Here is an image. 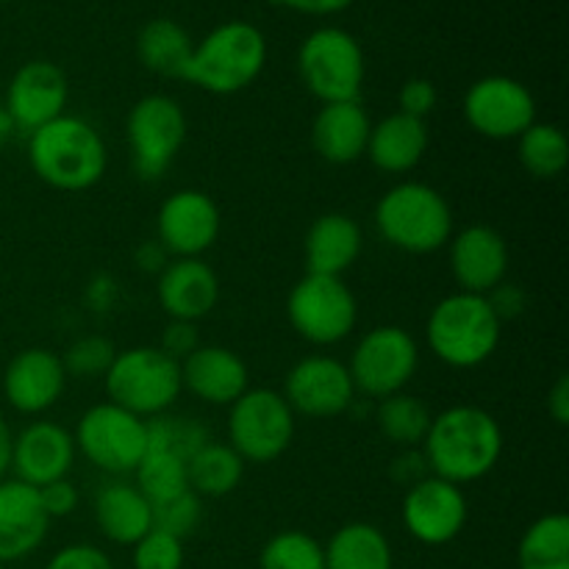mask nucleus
<instances>
[{"mask_svg":"<svg viewBox=\"0 0 569 569\" xmlns=\"http://www.w3.org/2000/svg\"><path fill=\"white\" fill-rule=\"evenodd\" d=\"M503 428L481 406H450L433 415L420 450L431 476L465 487L487 478L503 456Z\"/></svg>","mask_w":569,"mask_h":569,"instance_id":"nucleus-1","label":"nucleus"},{"mask_svg":"<svg viewBox=\"0 0 569 569\" xmlns=\"http://www.w3.org/2000/svg\"><path fill=\"white\" fill-rule=\"evenodd\" d=\"M28 164L39 181L59 192H87L103 181L109 150L92 122L61 114L28 133Z\"/></svg>","mask_w":569,"mask_h":569,"instance_id":"nucleus-2","label":"nucleus"},{"mask_svg":"<svg viewBox=\"0 0 569 569\" xmlns=\"http://www.w3.org/2000/svg\"><path fill=\"white\" fill-rule=\"evenodd\" d=\"M376 231L389 248L411 256H428L448 248L453 237V209L431 183L400 181L378 198Z\"/></svg>","mask_w":569,"mask_h":569,"instance_id":"nucleus-3","label":"nucleus"},{"mask_svg":"<svg viewBox=\"0 0 569 569\" xmlns=\"http://www.w3.org/2000/svg\"><path fill=\"white\" fill-rule=\"evenodd\" d=\"M503 320L495 315L487 295L453 292L439 300L426 320V342L442 365L476 370L500 348Z\"/></svg>","mask_w":569,"mask_h":569,"instance_id":"nucleus-4","label":"nucleus"},{"mask_svg":"<svg viewBox=\"0 0 569 569\" xmlns=\"http://www.w3.org/2000/svg\"><path fill=\"white\" fill-rule=\"evenodd\" d=\"M267 37L248 20H228L194 42L183 81L209 94H237L264 72Z\"/></svg>","mask_w":569,"mask_h":569,"instance_id":"nucleus-5","label":"nucleus"},{"mask_svg":"<svg viewBox=\"0 0 569 569\" xmlns=\"http://www.w3.org/2000/svg\"><path fill=\"white\" fill-rule=\"evenodd\" d=\"M103 383L111 403L142 420L167 415L183 392L181 365L153 345L117 350Z\"/></svg>","mask_w":569,"mask_h":569,"instance_id":"nucleus-6","label":"nucleus"},{"mask_svg":"<svg viewBox=\"0 0 569 569\" xmlns=\"http://www.w3.org/2000/svg\"><path fill=\"white\" fill-rule=\"evenodd\" d=\"M298 76L320 103L359 100L367 78L365 48L345 28H315L298 48Z\"/></svg>","mask_w":569,"mask_h":569,"instance_id":"nucleus-7","label":"nucleus"},{"mask_svg":"<svg viewBox=\"0 0 569 569\" xmlns=\"http://www.w3.org/2000/svg\"><path fill=\"white\" fill-rule=\"evenodd\" d=\"M298 417L278 389L250 387L228 406V439L244 465H270L281 459L295 439Z\"/></svg>","mask_w":569,"mask_h":569,"instance_id":"nucleus-8","label":"nucleus"},{"mask_svg":"<svg viewBox=\"0 0 569 569\" xmlns=\"http://www.w3.org/2000/svg\"><path fill=\"white\" fill-rule=\"evenodd\" d=\"M292 331L317 348L345 342L359 322V300L345 278L306 272L287 298Z\"/></svg>","mask_w":569,"mask_h":569,"instance_id":"nucleus-9","label":"nucleus"},{"mask_svg":"<svg viewBox=\"0 0 569 569\" xmlns=\"http://www.w3.org/2000/svg\"><path fill=\"white\" fill-rule=\"evenodd\" d=\"M72 439L78 453L100 472L133 476L148 450V420L106 400L78 417Z\"/></svg>","mask_w":569,"mask_h":569,"instance_id":"nucleus-10","label":"nucleus"},{"mask_svg":"<svg viewBox=\"0 0 569 569\" xmlns=\"http://www.w3.org/2000/svg\"><path fill=\"white\" fill-rule=\"evenodd\" d=\"M131 164L142 181H159L187 142V114L170 94H144L126 117Z\"/></svg>","mask_w":569,"mask_h":569,"instance_id":"nucleus-11","label":"nucleus"},{"mask_svg":"<svg viewBox=\"0 0 569 569\" xmlns=\"http://www.w3.org/2000/svg\"><path fill=\"white\" fill-rule=\"evenodd\" d=\"M420 367V345L406 328L376 326L356 342L348 372L356 395L383 400L403 392Z\"/></svg>","mask_w":569,"mask_h":569,"instance_id":"nucleus-12","label":"nucleus"},{"mask_svg":"<svg viewBox=\"0 0 569 569\" xmlns=\"http://www.w3.org/2000/svg\"><path fill=\"white\" fill-rule=\"evenodd\" d=\"M465 120L478 137L511 142L537 122V98L511 76H483L465 94Z\"/></svg>","mask_w":569,"mask_h":569,"instance_id":"nucleus-13","label":"nucleus"},{"mask_svg":"<svg viewBox=\"0 0 569 569\" xmlns=\"http://www.w3.org/2000/svg\"><path fill=\"white\" fill-rule=\"evenodd\" d=\"M467 517H470V503L465 489L437 476H426L411 483L400 506L403 528L426 548H442L453 542L465 531Z\"/></svg>","mask_w":569,"mask_h":569,"instance_id":"nucleus-14","label":"nucleus"},{"mask_svg":"<svg viewBox=\"0 0 569 569\" xmlns=\"http://www.w3.org/2000/svg\"><path fill=\"white\" fill-rule=\"evenodd\" d=\"M222 214L203 189H178L156 214V242L170 259H203L220 239Z\"/></svg>","mask_w":569,"mask_h":569,"instance_id":"nucleus-15","label":"nucleus"},{"mask_svg":"<svg viewBox=\"0 0 569 569\" xmlns=\"http://www.w3.org/2000/svg\"><path fill=\"white\" fill-rule=\"evenodd\" d=\"M281 395L295 417H309V420H333L356 403V387L348 365L326 353L300 359L287 372Z\"/></svg>","mask_w":569,"mask_h":569,"instance_id":"nucleus-16","label":"nucleus"},{"mask_svg":"<svg viewBox=\"0 0 569 569\" xmlns=\"http://www.w3.org/2000/svg\"><path fill=\"white\" fill-rule=\"evenodd\" d=\"M67 100H70V83H67L64 70L53 61L37 59L26 61L11 76L3 109L14 120L17 131L28 137L37 128L53 122L56 117L67 114Z\"/></svg>","mask_w":569,"mask_h":569,"instance_id":"nucleus-17","label":"nucleus"},{"mask_svg":"<svg viewBox=\"0 0 569 569\" xmlns=\"http://www.w3.org/2000/svg\"><path fill=\"white\" fill-rule=\"evenodd\" d=\"M450 272L461 292L489 295L509 276V242L492 226H467L448 242Z\"/></svg>","mask_w":569,"mask_h":569,"instance_id":"nucleus-18","label":"nucleus"},{"mask_svg":"<svg viewBox=\"0 0 569 569\" xmlns=\"http://www.w3.org/2000/svg\"><path fill=\"white\" fill-rule=\"evenodd\" d=\"M67 389V370L59 353L48 348L20 350L6 365L3 398L17 415L39 417L53 409Z\"/></svg>","mask_w":569,"mask_h":569,"instance_id":"nucleus-19","label":"nucleus"},{"mask_svg":"<svg viewBox=\"0 0 569 569\" xmlns=\"http://www.w3.org/2000/svg\"><path fill=\"white\" fill-rule=\"evenodd\" d=\"M76 439L64 426L50 420H33L14 437L11 472L28 487L61 481L76 465Z\"/></svg>","mask_w":569,"mask_h":569,"instance_id":"nucleus-20","label":"nucleus"},{"mask_svg":"<svg viewBox=\"0 0 569 569\" xmlns=\"http://www.w3.org/2000/svg\"><path fill=\"white\" fill-rule=\"evenodd\" d=\"M181 387L200 403L231 406L250 389V370L231 348L200 345L181 361Z\"/></svg>","mask_w":569,"mask_h":569,"instance_id":"nucleus-21","label":"nucleus"},{"mask_svg":"<svg viewBox=\"0 0 569 569\" xmlns=\"http://www.w3.org/2000/svg\"><path fill=\"white\" fill-rule=\"evenodd\" d=\"M156 298L170 320L200 322L220 303V278L203 259H170L159 272Z\"/></svg>","mask_w":569,"mask_h":569,"instance_id":"nucleus-22","label":"nucleus"},{"mask_svg":"<svg viewBox=\"0 0 569 569\" xmlns=\"http://www.w3.org/2000/svg\"><path fill=\"white\" fill-rule=\"evenodd\" d=\"M50 520L39 500V489L3 478L0 481V561H20L42 548Z\"/></svg>","mask_w":569,"mask_h":569,"instance_id":"nucleus-23","label":"nucleus"},{"mask_svg":"<svg viewBox=\"0 0 569 569\" xmlns=\"http://www.w3.org/2000/svg\"><path fill=\"white\" fill-rule=\"evenodd\" d=\"M372 120L361 100L345 103H322L311 122V144L317 156L328 164H353L367 153Z\"/></svg>","mask_w":569,"mask_h":569,"instance_id":"nucleus-24","label":"nucleus"},{"mask_svg":"<svg viewBox=\"0 0 569 569\" xmlns=\"http://www.w3.org/2000/svg\"><path fill=\"white\" fill-rule=\"evenodd\" d=\"M365 250V233L350 214L328 211L309 226L303 239L306 272L342 278L359 261Z\"/></svg>","mask_w":569,"mask_h":569,"instance_id":"nucleus-25","label":"nucleus"},{"mask_svg":"<svg viewBox=\"0 0 569 569\" xmlns=\"http://www.w3.org/2000/svg\"><path fill=\"white\" fill-rule=\"evenodd\" d=\"M428 144H431L428 122L395 111V114L372 122L365 156H370L372 167L387 176H406L420 167L428 153Z\"/></svg>","mask_w":569,"mask_h":569,"instance_id":"nucleus-26","label":"nucleus"},{"mask_svg":"<svg viewBox=\"0 0 569 569\" xmlns=\"http://www.w3.org/2000/svg\"><path fill=\"white\" fill-rule=\"evenodd\" d=\"M94 522L114 545H133L153 528V506L128 481H109L94 495Z\"/></svg>","mask_w":569,"mask_h":569,"instance_id":"nucleus-27","label":"nucleus"},{"mask_svg":"<svg viewBox=\"0 0 569 569\" xmlns=\"http://www.w3.org/2000/svg\"><path fill=\"white\" fill-rule=\"evenodd\" d=\"M326 550V569H392L395 556L387 533L372 522H348L337 528Z\"/></svg>","mask_w":569,"mask_h":569,"instance_id":"nucleus-28","label":"nucleus"},{"mask_svg":"<svg viewBox=\"0 0 569 569\" xmlns=\"http://www.w3.org/2000/svg\"><path fill=\"white\" fill-rule=\"evenodd\" d=\"M192 37L181 22L170 17H156L144 22L137 33V56L144 70L164 78H183L192 56Z\"/></svg>","mask_w":569,"mask_h":569,"instance_id":"nucleus-29","label":"nucleus"},{"mask_svg":"<svg viewBox=\"0 0 569 569\" xmlns=\"http://www.w3.org/2000/svg\"><path fill=\"white\" fill-rule=\"evenodd\" d=\"M244 461L228 442H209L192 453L187 461V481L198 498H226L237 492L244 478Z\"/></svg>","mask_w":569,"mask_h":569,"instance_id":"nucleus-30","label":"nucleus"},{"mask_svg":"<svg viewBox=\"0 0 569 569\" xmlns=\"http://www.w3.org/2000/svg\"><path fill=\"white\" fill-rule=\"evenodd\" d=\"M520 569H569V517L550 511L533 520L517 545Z\"/></svg>","mask_w":569,"mask_h":569,"instance_id":"nucleus-31","label":"nucleus"},{"mask_svg":"<svg viewBox=\"0 0 569 569\" xmlns=\"http://www.w3.org/2000/svg\"><path fill=\"white\" fill-rule=\"evenodd\" d=\"M517 142V159L539 181H553L569 164V142L567 133L553 122H533L528 131H522Z\"/></svg>","mask_w":569,"mask_h":569,"instance_id":"nucleus-32","label":"nucleus"},{"mask_svg":"<svg viewBox=\"0 0 569 569\" xmlns=\"http://www.w3.org/2000/svg\"><path fill=\"white\" fill-rule=\"evenodd\" d=\"M431 409H428L420 398H411V395L406 392L378 400V431H381V437L387 439V442L398 445V448L403 450L420 448L428 428H431Z\"/></svg>","mask_w":569,"mask_h":569,"instance_id":"nucleus-33","label":"nucleus"},{"mask_svg":"<svg viewBox=\"0 0 569 569\" xmlns=\"http://www.w3.org/2000/svg\"><path fill=\"white\" fill-rule=\"evenodd\" d=\"M133 487L150 500V506L161 503L167 498H176V495L189 489L187 461L172 453H164V450L148 448L139 467L133 470Z\"/></svg>","mask_w":569,"mask_h":569,"instance_id":"nucleus-34","label":"nucleus"},{"mask_svg":"<svg viewBox=\"0 0 569 569\" xmlns=\"http://www.w3.org/2000/svg\"><path fill=\"white\" fill-rule=\"evenodd\" d=\"M259 569H326V550L311 533L281 531L261 548Z\"/></svg>","mask_w":569,"mask_h":569,"instance_id":"nucleus-35","label":"nucleus"},{"mask_svg":"<svg viewBox=\"0 0 569 569\" xmlns=\"http://www.w3.org/2000/svg\"><path fill=\"white\" fill-rule=\"evenodd\" d=\"M209 431L198 420H189L181 415H159L148 420V448L164 450V453L178 456L189 461L198 448L209 442Z\"/></svg>","mask_w":569,"mask_h":569,"instance_id":"nucleus-36","label":"nucleus"},{"mask_svg":"<svg viewBox=\"0 0 569 569\" xmlns=\"http://www.w3.org/2000/svg\"><path fill=\"white\" fill-rule=\"evenodd\" d=\"M203 522V498L187 489V492L153 503V528L172 533L176 539L187 542Z\"/></svg>","mask_w":569,"mask_h":569,"instance_id":"nucleus-37","label":"nucleus"},{"mask_svg":"<svg viewBox=\"0 0 569 569\" xmlns=\"http://www.w3.org/2000/svg\"><path fill=\"white\" fill-rule=\"evenodd\" d=\"M117 348L106 337H81L61 356L67 378H103L114 361Z\"/></svg>","mask_w":569,"mask_h":569,"instance_id":"nucleus-38","label":"nucleus"},{"mask_svg":"<svg viewBox=\"0 0 569 569\" xmlns=\"http://www.w3.org/2000/svg\"><path fill=\"white\" fill-rule=\"evenodd\" d=\"M133 569H183L187 561V550H183L181 539L172 533L150 528L137 545H133Z\"/></svg>","mask_w":569,"mask_h":569,"instance_id":"nucleus-39","label":"nucleus"},{"mask_svg":"<svg viewBox=\"0 0 569 569\" xmlns=\"http://www.w3.org/2000/svg\"><path fill=\"white\" fill-rule=\"evenodd\" d=\"M439 103V92H437V83L428 81V78H409V81L400 87L398 94V111L403 114L417 117V120H426Z\"/></svg>","mask_w":569,"mask_h":569,"instance_id":"nucleus-40","label":"nucleus"},{"mask_svg":"<svg viewBox=\"0 0 569 569\" xmlns=\"http://www.w3.org/2000/svg\"><path fill=\"white\" fill-rule=\"evenodd\" d=\"M44 569H114V565H111L109 553H103L98 545L76 542L50 556Z\"/></svg>","mask_w":569,"mask_h":569,"instance_id":"nucleus-41","label":"nucleus"},{"mask_svg":"<svg viewBox=\"0 0 569 569\" xmlns=\"http://www.w3.org/2000/svg\"><path fill=\"white\" fill-rule=\"evenodd\" d=\"M159 350H164L170 359H176L181 365L189 353L200 348V333L198 322H183V320H170L167 322L164 333H161V342L156 345Z\"/></svg>","mask_w":569,"mask_h":569,"instance_id":"nucleus-42","label":"nucleus"},{"mask_svg":"<svg viewBox=\"0 0 569 569\" xmlns=\"http://www.w3.org/2000/svg\"><path fill=\"white\" fill-rule=\"evenodd\" d=\"M39 500H42V509L48 515V520H61V517H70L78 509L81 495H78L76 483L70 478H61V481L39 487Z\"/></svg>","mask_w":569,"mask_h":569,"instance_id":"nucleus-43","label":"nucleus"},{"mask_svg":"<svg viewBox=\"0 0 569 569\" xmlns=\"http://www.w3.org/2000/svg\"><path fill=\"white\" fill-rule=\"evenodd\" d=\"M281 9L295 11V14H309V17H331L348 11L356 0H272Z\"/></svg>","mask_w":569,"mask_h":569,"instance_id":"nucleus-44","label":"nucleus"},{"mask_svg":"<svg viewBox=\"0 0 569 569\" xmlns=\"http://www.w3.org/2000/svg\"><path fill=\"white\" fill-rule=\"evenodd\" d=\"M489 303H492L495 315L500 317V320H511V317L522 315V309H526V295L520 292L517 287H511V283H500L498 289H492V292L487 295Z\"/></svg>","mask_w":569,"mask_h":569,"instance_id":"nucleus-45","label":"nucleus"},{"mask_svg":"<svg viewBox=\"0 0 569 569\" xmlns=\"http://www.w3.org/2000/svg\"><path fill=\"white\" fill-rule=\"evenodd\" d=\"M548 415L553 417L556 426L565 428L569 422V378L559 376L548 392Z\"/></svg>","mask_w":569,"mask_h":569,"instance_id":"nucleus-46","label":"nucleus"},{"mask_svg":"<svg viewBox=\"0 0 569 569\" xmlns=\"http://www.w3.org/2000/svg\"><path fill=\"white\" fill-rule=\"evenodd\" d=\"M170 264V256H167V250L161 248L156 239H150V242H142L137 248V267L142 272H156L159 276L164 267Z\"/></svg>","mask_w":569,"mask_h":569,"instance_id":"nucleus-47","label":"nucleus"},{"mask_svg":"<svg viewBox=\"0 0 569 569\" xmlns=\"http://www.w3.org/2000/svg\"><path fill=\"white\" fill-rule=\"evenodd\" d=\"M11 448H14V433H11L9 422L0 417V481L11 472Z\"/></svg>","mask_w":569,"mask_h":569,"instance_id":"nucleus-48","label":"nucleus"},{"mask_svg":"<svg viewBox=\"0 0 569 569\" xmlns=\"http://www.w3.org/2000/svg\"><path fill=\"white\" fill-rule=\"evenodd\" d=\"M14 133H17L14 120H11L9 111H6L3 106H0V150H3L6 144L11 142V137H14Z\"/></svg>","mask_w":569,"mask_h":569,"instance_id":"nucleus-49","label":"nucleus"},{"mask_svg":"<svg viewBox=\"0 0 569 569\" xmlns=\"http://www.w3.org/2000/svg\"><path fill=\"white\" fill-rule=\"evenodd\" d=\"M0 3H11V0H0Z\"/></svg>","mask_w":569,"mask_h":569,"instance_id":"nucleus-50","label":"nucleus"},{"mask_svg":"<svg viewBox=\"0 0 569 569\" xmlns=\"http://www.w3.org/2000/svg\"><path fill=\"white\" fill-rule=\"evenodd\" d=\"M0 569H6V565H3V561H0Z\"/></svg>","mask_w":569,"mask_h":569,"instance_id":"nucleus-51","label":"nucleus"}]
</instances>
